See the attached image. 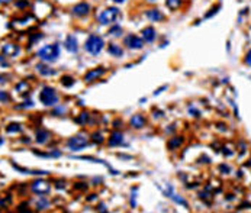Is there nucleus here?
<instances>
[{"instance_id": "nucleus-1", "label": "nucleus", "mask_w": 251, "mask_h": 213, "mask_svg": "<svg viewBox=\"0 0 251 213\" xmlns=\"http://www.w3.org/2000/svg\"><path fill=\"white\" fill-rule=\"evenodd\" d=\"M38 57L45 61V63H54L60 57V45L58 44H51V45H45L44 48L38 51Z\"/></svg>"}, {"instance_id": "nucleus-2", "label": "nucleus", "mask_w": 251, "mask_h": 213, "mask_svg": "<svg viewBox=\"0 0 251 213\" xmlns=\"http://www.w3.org/2000/svg\"><path fill=\"white\" fill-rule=\"evenodd\" d=\"M39 100L45 106H55L58 103V94L55 92V88L45 86L39 93Z\"/></svg>"}, {"instance_id": "nucleus-3", "label": "nucleus", "mask_w": 251, "mask_h": 213, "mask_svg": "<svg viewBox=\"0 0 251 213\" xmlns=\"http://www.w3.org/2000/svg\"><path fill=\"white\" fill-rule=\"evenodd\" d=\"M103 45H105V41H103L99 35H90V36L87 38V41H86L84 48H86V51L90 52L92 55H97L102 50H103Z\"/></svg>"}, {"instance_id": "nucleus-4", "label": "nucleus", "mask_w": 251, "mask_h": 213, "mask_svg": "<svg viewBox=\"0 0 251 213\" xmlns=\"http://www.w3.org/2000/svg\"><path fill=\"white\" fill-rule=\"evenodd\" d=\"M118 16H119V9L118 7H109V9H106V10H103V12L97 16V21L100 22L102 25H109V23H113V22L116 21Z\"/></svg>"}, {"instance_id": "nucleus-5", "label": "nucleus", "mask_w": 251, "mask_h": 213, "mask_svg": "<svg viewBox=\"0 0 251 213\" xmlns=\"http://www.w3.org/2000/svg\"><path fill=\"white\" fill-rule=\"evenodd\" d=\"M89 141H87V136L83 134H79V135H74V136H71V138L67 141V145L68 148L71 151H80L83 149L84 146H87Z\"/></svg>"}, {"instance_id": "nucleus-6", "label": "nucleus", "mask_w": 251, "mask_h": 213, "mask_svg": "<svg viewBox=\"0 0 251 213\" xmlns=\"http://www.w3.org/2000/svg\"><path fill=\"white\" fill-rule=\"evenodd\" d=\"M31 190L34 193H36V194H46V193L51 190V186L50 183H46V181H44V180H36V181H34V183L31 184Z\"/></svg>"}, {"instance_id": "nucleus-7", "label": "nucleus", "mask_w": 251, "mask_h": 213, "mask_svg": "<svg viewBox=\"0 0 251 213\" xmlns=\"http://www.w3.org/2000/svg\"><path fill=\"white\" fill-rule=\"evenodd\" d=\"M105 73H106V70L103 67L93 68V70L87 71V73L84 74V81H86V83H93V81H96V80L100 78Z\"/></svg>"}, {"instance_id": "nucleus-8", "label": "nucleus", "mask_w": 251, "mask_h": 213, "mask_svg": "<svg viewBox=\"0 0 251 213\" xmlns=\"http://www.w3.org/2000/svg\"><path fill=\"white\" fill-rule=\"evenodd\" d=\"M125 45L131 50H141L144 46V41L137 35H128L125 38Z\"/></svg>"}, {"instance_id": "nucleus-9", "label": "nucleus", "mask_w": 251, "mask_h": 213, "mask_svg": "<svg viewBox=\"0 0 251 213\" xmlns=\"http://www.w3.org/2000/svg\"><path fill=\"white\" fill-rule=\"evenodd\" d=\"M2 51H3L4 57H16L19 54V46L15 44H3Z\"/></svg>"}, {"instance_id": "nucleus-10", "label": "nucleus", "mask_w": 251, "mask_h": 213, "mask_svg": "<svg viewBox=\"0 0 251 213\" xmlns=\"http://www.w3.org/2000/svg\"><path fill=\"white\" fill-rule=\"evenodd\" d=\"M122 142H123V134L119 132V130H115V132L110 134V138H109L108 144H109V146H118V145H121Z\"/></svg>"}, {"instance_id": "nucleus-11", "label": "nucleus", "mask_w": 251, "mask_h": 213, "mask_svg": "<svg viewBox=\"0 0 251 213\" xmlns=\"http://www.w3.org/2000/svg\"><path fill=\"white\" fill-rule=\"evenodd\" d=\"M89 12H90V6L87 3H79L73 7V13L75 16H86Z\"/></svg>"}, {"instance_id": "nucleus-12", "label": "nucleus", "mask_w": 251, "mask_h": 213, "mask_svg": "<svg viewBox=\"0 0 251 213\" xmlns=\"http://www.w3.org/2000/svg\"><path fill=\"white\" fill-rule=\"evenodd\" d=\"M145 123H147V119L142 116V115H134V116L131 117V126L135 128V129H141V128H144Z\"/></svg>"}, {"instance_id": "nucleus-13", "label": "nucleus", "mask_w": 251, "mask_h": 213, "mask_svg": "<svg viewBox=\"0 0 251 213\" xmlns=\"http://www.w3.org/2000/svg\"><path fill=\"white\" fill-rule=\"evenodd\" d=\"M65 50L70 51V52H77V50H79V45H77V39H75L74 35H68L67 38H65Z\"/></svg>"}, {"instance_id": "nucleus-14", "label": "nucleus", "mask_w": 251, "mask_h": 213, "mask_svg": "<svg viewBox=\"0 0 251 213\" xmlns=\"http://www.w3.org/2000/svg\"><path fill=\"white\" fill-rule=\"evenodd\" d=\"M147 17L148 19H151L152 22H160L164 19V15L161 13V10H158V9H150V10H147Z\"/></svg>"}, {"instance_id": "nucleus-15", "label": "nucleus", "mask_w": 251, "mask_h": 213, "mask_svg": "<svg viewBox=\"0 0 251 213\" xmlns=\"http://www.w3.org/2000/svg\"><path fill=\"white\" fill-rule=\"evenodd\" d=\"M51 138V134L48 132L46 129H38L36 130V142L38 144H41V145H44V144H46L48 142V139Z\"/></svg>"}, {"instance_id": "nucleus-16", "label": "nucleus", "mask_w": 251, "mask_h": 213, "mask_svg": "<svg viewBox=\"0 0 251 213\" xmlns=\"http://www.w3.org/2000/svg\"><path fill=\"white\" fill-rule=\"evenodd\" d=\"M142 38L145 42H152L157 38V34H155V29L152 26H148L145 29H142Z\"/></svg>"}, {"instance_id": "nucleus-17", "label": "nucleus", "mask_w": 251, "mask_h": 213, "mask_svg": "<svg viewBox=\"0 0 251 213\" xmlns=\"http://www.w3.org/2000/svg\"><path fill=\"white\" fill-rule=\"evenodd\" d=\"M181 144H183V136H174V138H171L168 141L167 146L170 151H176L177 148H180Z\"/></svg>"}, {"instance_id": "nucleus-18", "label": "nucleus", "mask_w": 251, "mask_h": 213, "mask_svg": "<svg viewBox=\"0 0 251 213\" xmlns=\"http://www.w3.org/2000/svg\"><path fill=\"white\" fill-rule=\"evenodd\" d=\"M36 71L41 75H54L55 74V70L50 68L48 65H45V64H38V65H36Z\"/></svg>"}, {"instance_id": "nucleus-19", "label": "nucleus", "mask_w": 251, "mask_h": 213, "mask_svg": "<svg viewBox=\"0 0 251 213\" xmlns=\"http://www.w3.org/2000/svg\"><path fill=\"white\" fill-rule=\"evenodd\" d=\"M108 51H109V54L113 55V57H122L123 55V50L119 45H116V44H110L108 46Z\"/></svg>"}, {"instance_id": "nucleus-20", "label": "nucleus", "mask_w": 251, "mask_h": 213, "mask_svg": "<svg viewBox=\"0 0 251 213\" xmlns=\"http://www.w3.org/2000/svg\"><path fill=\"white\" fill-rule=\"evenodd\" d=\"M29 90H31L29 83H26V81H21V83L16 84V92H19L21 94H25V93H28Z\"/></svg>"}, {"instance_id": "nucleus-21", "label": "nucleus", "mask_w": 251, "mask_h": 213, "mask_svg": "<svg viewBox=\"0 0 251 213\" xmlns=\"http://www.w3.org/2000/svg\"><path fill=\"white\" fill-rule=\"evenodd\" d=\"M21 130H22V125H19V123H10V125L6 126V132L7 134H17Z\"/></svg>"}, {"instance_id": "nucleus-22", "label": "nucleus", "mask_w": 251, "mask_h": 213, "mask_svg": "<svg viewBox=\"0 0 251 213\" xmlns=\"http://www.w3.org/2000/svg\"><path fill=\"white\" fill-rule=\"evenodd\" d=\"M166 4L168 6V9H171V10H177V9L180 7V4H181V0H167Z\"/></svg>"}, {"instance_id": "nucleus-23", "label": "nucleus", "mask_w": 251, "mask_h": 213, "mask_svg": "<svg viewBox=\"0 0 251 213\" xmlns=\"http://www.w3.org/2000/svg\"><path fill=\"white\" fill-rule=\"evenodd\" d=\"M61 84H63L64 87H71L73 84H74V78L70 77V75H64L63 78H61Z\"/></svg>"}, {"instance_id": "nucleus-24", "label": "nucleus", "mask_w": 251, "mask_h": 213, "mask_svg": "<svg viewBox=\"0 0 251 213\" xmlns=\"http://www.w3.org/2000/svg\"><path fill=\"white\" fill-rule=\"evenodd\" d=\"M89 116H90V115H89L87 112L80 113V116L77 117V119H75V122H77V123H81V125H83V123H86V122L89 121Z\"/></svg>"}, {"instance_id": "nucleus-25", "label": "nucleus", "mask_w": 251, "mask_h": 213, "mask_svg": "<svg viewBox=\"0 0 251 213\" xmlns=\"http://www.w3.org/2000/svg\"><path fill=\"white\" fill-rule=\"evenodd\" d=\"M92 141L94 142V144H102V142H103V136H102V134H99V132H94V134L92 135Z\"/></svg>"}, {"instance_id": "nucleus-26", "label": "nucleus", "mask_w": 251, "mask_h": 213, "mask_svg": "<svg viewBox=\"0 0 251 213\" xmlns=\"http://www.w3.org/2000/svg\"><path fill=\"white\" fill-rule=\"evenodd\" d=\"M122 34V28L121 26H113L112 29L109 31V35H113V36H119Z\"/></svg>"}, {"instance_id": "nucleus-27", "label": "nucleus", "mask_w": 251, "mask_h": 213, "mask_svg": "<svg viewBox=\"0 0 251 213\" xmlns=\"http://www.w3.org/2000/svg\"><path fill=\"white\" fill-rule=\"evenodd\" d=\"M170 197H171L174 201H177V203H180V205H183L184 207H187V206H189L187 201L184 200V199H181V197H177V196H174V194H170Z\"/></svg>"}, {"instance_id": "nucleus-28", "label": "nucleus", "mask_w": 251, "mask_h": 213, "mask_svg": "<svg viewBox=\"0 0 251 213\" xmlns=\"http://www.w3.org/2000/svg\"><path fill=\"white\" fill-rule=\"evenodd\" d=\"M36 206H38V209L41 210V209H46V207L50 206V203H48V200H45V199H41V200L36 203Z\"/></svg>"}, {"instance_id": "nucleus-29", "label": "nucleus", "mask_w": 251, "mask_h": 213, "mask_svg": "<svg viewBox=\"0 0 251 213\" xmlns=\"http://www.w3.org/2000/svg\"><path fill=\"white\" fill-rule=\"evenodd\" d=\"M26 6H29V2H26V0H19L16 3V7H19V9H23Z\"/></svg>"}, {"instance_id": "nucleus-30", "label": "nucleus", "mask_w": 251, "mask_h": 213, "mask_svg": "<svg viewBox=\"0 0 251 213\" xmlns=\"http://www.w3.org/2000/svg\"><path fill=\"white\" fill-rule=\"evenodd\" d=\"M219 170H221L224 174H229L231 167H229V165H225V164H222V165H219Z\"/></svg>"}, {"instance_id": "nucleus-31", "label": "nucleus", "mask_w": 251, "mask_h": 213, "mask_svg": "<svg viewBox=\"0 0 251 213\" xmlns=\"http://www.w3.org/2000/svg\"><path fill=\"white\" fill-rule=\"evenodd\" d=\"M32 106H34V103H32V102H31V100H26L25 103H23V105H17V106H16V109H23V107H32Z\"/></svg>"}, {"instance_id": "nucleus-32", "label": "nucleus", "mask_w": 251, "mask_h": 213, "mask_svg": "<svg viewBox=\"0 0 251 213\" xmlns=\"http://www.w3.org/2000/svg\"><path fill=\"white\" fill-rule=\"evenodd\" d=\"M244 61H245V64H247L248 67H251V50L248 51L247 54H245V58H244Z\"/></svg>"}, {"instance_id": "nucleus-33", "label": "nucleus", "mask_w": 251, "mask_h": 213, "mask_svg": "<svg viewBox=\"0 0 251 213\" xmlns=\"http://www.w3.org/2000/svg\"><path fill=\"white\" fill-rule=\"evenodd\" d=\"M0 94H2V103H7V102H9V94H7V93L2 92Z\"/></svg>"}, {"instance_id": "nucleus-34", "label": "nucleus", "mask_w": 251, "mask_h": 213, "mask_svg": "<svg viewBox=\"0 0 251 213\" xmlns=\"http://www.w3.org/2000/svg\"><path fill=\"white\" fill-rule=\"evenodd\" d=\"M218 9H219V6H215V7H212V9H210L212 12L206 13V17H210V16H212V15H214V13H216V12H218Z\"/></svg>"}, {"instance_id": "nucleus-35", "label": "nucleus", "mask_w": 251, "mask_h": 213, "mask_svg": "<svg viewBox=\"0 0 251 213\" xmlns=\"http://www.w3.org/2000/svg\"><path fill=\"white\" fill-rule=\"evenodd\" d=\"M189 112L193 113V116H199V115H200L199 110H196V109H193V107H189Z\"/></svg>"}, {"instance_id": "nucleus-36", "label": "nucleus", "mask_w": 251, "mask_h": 213, "mask_svg": "<svg viewBox=\"0 0 251 213\" xmlns=\"http://www.w3.org/2000/svg\"><path fill=\"white\" fill-rule=\"evenodd\" d=\"M84 183H77L74 186V188H79V190H83V188H87V186H83Z\"/></svg>"}, {"instance_id": "nucleus-37", "label": "nucleus", "mask_w": 251, "mask_h": 213, "mask_svg": "<svg viewBox=\"0 0 251 213\" xmlns=\"http://www.w3.org/2000/svg\"><path fill=\"white\" fill-rule=\"evenodd\" d=\"M166 88H167V86H163V87H161V88H158V90H157V92H155L154 94H155V96H157V94H160V93L163 92V90H166Z\"/></svg>"}, {"instance_id": "nucleus-38", "label": "nucleus", "mask_w": 251, "mask_h": 213, "mask_svg": "<svg viewBox=\"0 0 251 213\" xmlns=\"http://www.w3.org/2000/svg\"><path fill=\"white\" fill-rule=\"evenodd\" d=\"M57 187H58V188L65 187V183H64V181H58V183H57Z\"/></svg>"}, {"instance_id": "nucleus-39", "label": "nucleus", "mask_w": 251, "mask_h": 213, "mask_svg": "<svg viewBox=\"0 0 251 213\" xmlns=\"http://www.w3.org/2000/svg\"><path fill=\"white\" fill-rule=\"evenodd\" d=\"M94 199H96V194H92V196L89 197V200H94Z\"/></svg>"}, {"instance_id": "nucleus-40", "label": "nucleus", "mask_w": 251, "mask_h": 213, "mask_svg": "<svg viewBox=\"0 0 251 213\" xmlns=\"http://www.w3.org/2000/svg\"><path fill=\"white\" fill-rule=\"evenodd\" d=\"M10 2H12V0H2V3H6V4H7V3H10Z\"/></svg>"}, {"instance_id": "nucleus-41", "label": "nucleus", "mask_w": 251, "mask_h": 213, "mask_svg": "<svg viewBox=\"0 0 251 213\" xmlns=\"http://www.w3.org/2000/svg\"><path fill=\"white\" fill-rule=\"evenodd\" d=\"M113 2H116V3H122V2H125V0H113Z\"/></svg>"}, {"instance_id": "nucleus-42", "label": "nucleus", "mask_w": 251, "mask_h": 213, "mask_svg": "<svg viewBox=\"0 0 251 213\" xmlns=\"http://www.w3.org/2000/svg\"><path fill=\"white\" fill-rule=\"evenodd\" d=\"M247 167H251V161L250 163H247Z\"/></svg>"}, {"instance_id": "nucleus-43", "label": "nucleus", "mask_w": 251, "mask_h": 213, "mask_svg": "<svg viewBox=\"0 0 251 213\" xmlns=\"http://www.w3.org/2000/svg\"><path fill=\"white\" fill-rule=\"evenodd\" d=\"M151 2H154V0H151Z\"/></svg>"}]
</instances>
